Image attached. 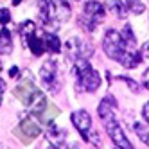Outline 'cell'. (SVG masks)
I'll list each match as a JSON object with an SVG mask.
<instances>
[{
    "label": "cell",
    "instance_id": "1",
    "mask_svg": "<svg viewBox=\"0 0 149 149\" xmlns=\"http://www.w3.org/2000/svg\"><path fill=\"white\" fill-rule=\"evenodd\" d=\"M15 97L20 99V101L24 102V106H27V108L31 111H34V113H41V111L45 110V106H47L45 95L34 86L31 79L24 81L20 86L15 88Z\"/></svg>",
    "mask_w": 149,
    "mask_h": 149
},
{
    "label": "cell",
    "instance_id": "2",
    "mask_svg": "<svg viewBox=\"0 0 149 149\" xmlns=\"http://www.w3.org/2000/svg\"><path fill=\"white\" fill-rule=\"evenodd\" d=\"M72 72L77 77V81L81 83V86L86 92H95L101 86V76L99 72H95L86 58H74V65H72Z\"/></svg>",
    "mask_w": 149,
    "mask_h": 149
},
{
    "label": "cell",
    "instance_id": "3",
    "mask_svg": "<svg viewBox=\"0 0 149 149\" xmlns=\"http://www.w3.org/2000/svg\"><path fill=\"white\" fill-rule=\"evenodd\" d=\"M130 47H136V45H126L122 36L117 33V31H113V29L106 31L104 40H102V49H104V52H106L108 58L119 61L120 56L126 52V49H130Z\"/></svg>",
    "mask_w": 149,
    "mask_h": 149
},
{
    "label": "cell",
    "instance_id": "4",
    "mask_svg": "<svg viewBox=\"0 0 149 149\" xmlns=\"http://www.w3.org/2000/svg\"><path fill=\"white\" fill-rule=\"evenodd\" d=\"M67 50H68V56L74 59V58H90L93 54V47L90 41L83 40L79 36H74L67 41Z\"/></svg>",
    "mask_w": 149,
    "mask_h": 149
},
{
    "label": "cell",
    "instance_id": "5",
    "mask_svg": "<svg viewBox=\"0 0 149 149\" xmlns=\"http://www.w3.org/2000/svg\"><path fill=\"white\" fill-rule=\"evenodd\" d=\"M106 131H108L110 138H111V142L117 146V147H122V149H131V142L127 140V136L124 135L122 131V127L119 126V122H117L115 119L111 120H106Z\"/></svg>",
    "mask_w": 149,
    "mask_h": 149
},
{
    "label": "cell",
    "instance_id": "6",
    "mask_svg": "<svg viewBox=\"0 0 149 149\" xmlns=\"http://www.w3.org/2000/svg\"><path fill=\"white\" fill-rule=\"evenodd\" d=\"M49 11H50V22L52 20H56V22H67L72 15L70 4L67 0H50Z\"/></svg>",
    "mask_w": 149,
    "mask_h": 149
},
{
    "label": "cell",
    "instance_id": "7",
    "mask_svg": "<svg viewBox=\"0 0 149 149\" xmlns=\"http://www.w3.org/2000/svg\"><path fill=\"white\" fill-rule=\"evenodd\" d=\"M16 133L20 135V138H22L24 142H31L33 138L40 136L41 127H40V124H38L34 119L27 117V119H24L22 122H20V126L16 127Z\"/></svg>",
    "mask_w": 149,
    "mask_h": 149
},
{
    "label": "cell",
    "instance_id": "8",
    "mask_svg": "<svg viewBox=\"0 0 149 149\" xmlns=\"http://www.w3.org/2000/svg\"><path fill=\"white\" fill-rule=\"evenodd\" d=\"M70 119H72V124L76 126V130L86 138V135L90 133V127H92V119H90V113L88 111H84V110H77V111H74L70 115Z\"/></svg>",
    "mask_w": 149,
    "mask_h": 149
},
{
    "label": "cell",
    "instance_id": "9",
    "mask_svg": "<svg viewBox=\"0 0 149 149\" xmlns=\"http://www.w3.org/2000/svg\"><path fill=\"white\" fill-rule=\"evenodd\" d=\"M104 13H106V9L102 4L99 2H95V0H90V2L84 4V11H83V16H86L88 20H92L93 24H102V20H104Z\"/></svg>",
    "mask_w": 149,
    "mask_h": 149
},
{
    "label": "cell",
    "instance_id": "10",
    "mask_svg": "<svg viewBox=\"0 0 149 149\" xmlns=\"http://www.w3.org/2000/svg\"><path fill=\"white\" fill-rule=\"evenodd\" d=\"M115 106H117V102H115V99L111 97V95H106V97L99 102L97 111H99V117L104 122L115 119Z\"/></svg>",
    "mask_w": 149,
    "mask_h": 149
},
{
    "label": "cell",
    "instance_id": "11",
    "mask_svg": "<svg viewBox=\"0 0 149 149\" xmlns=\"http://www.w3.org/2000/svg\"><path fill=\"white\" fill-rule=\"evenodd\" d=\"M40 76H41V79H43V83L47 86H52V81H54L56 76H58V63L54 59H47L43 65H41Z\"/></svg>",
    "mask_w": 149,
    "mask_h": 149
},
{
    "label": "cell",
    "instance_id": "12",
    "mask_svg": "<svg viewBox=\"0 0 149 149\" xmlns=\"http://www.w3.org/2000/svg\"><path fill=\"white\" fill-rule=\"evenodd\" d=\"M140 61H142V54H140V50H136V47L126 49V52L119 59V63H122V67H126V68H135Z\"/></svg>",
    "mask_w": 149,
    "mask_h": 149
},
{
    "label": "cell",
    "instance_id": "13",
    "mask_svg": "<svg viewBox=\"0 0 149 149\" xmlns=\"http://www.w3.org/2000/svg\"><path fill=\"white\" fill-rule=\"evenodd\" d=\"M24 45L33 50L34 56H41V54L47 50V47H45V43H43V38L36 36V33H33V34H29L27 38H24Z\"/></svg>",
    "mask_w": 149,
    "mask_h": 149
},
{
    "label": "cell",
    "instance_id": "14",
    "mask_svg": "<svg viewBox=\"0 0 149 149\" xmlns=\"http://www.w3.org/2000/svg\"><path fill=\"white\" fill-rule=\"evenodd\" d=\"M104 9H108V11L117 18H126L127 16V6L122 4L120 0H106Z\"/></svg>",
    "mask_w": 149,
    "mask_h": 149
},
{
    "label": "cell",
    "instance_id": "15",
    "mask_svg": "<svg viewBox=\"0 0 149 149\" xmlns=\"http://www.w3.org/2000/svg\"><path fill=\"white\" fill-rule=\"evenodd\" d=\"M11 50H13V36L6 27H2L0 29V54H9Z\"/></svg>",
    "mask_w": 149,
    "mask_h": 149
},
{
    "label": "cell",
    "instance_id": "16",
    "mask_svg": "<svg viewBox=\"0 0 149 149\" xmlns=\"http://www.w3.org/2000/svg\"><path fill=\"white\" fill-rule=\"evenodd\" d=\"M41 38H43V43H45V47H47L49 52H56V54H58V52L61 50V41H59V38L56 34L43 33V34H41Z\"/></svg>",
    "mask_w": 149,
    "mask_h": 149
},
{
    "label": "cell",
    "instance_id": "17",
    "mask_svg": "<svg viewBox=\"0 0 149 149\" xmlns=\"http://www.w3.org/2000/svg\"><path fill=\"white\" fill-rule=\"evenodd\" d=\"M58 113H59V110H56V106H45V110L41 111V113H38V115L41 117V120H43V122L50 124L52 119H54Z\"/></svg>",
    "mask_w": 149,
    "mask_h": 149
},
{
    "label": "cell",
    "instance_id": "18",
    "mask_svg": "<svg viewBox=\"0 0 149 149\" xmlns=\"http://www.w3.org/2000/svg\"><path fill=\"white\" fill-rule=\"evenodd\" d=\"M38 7H40V16L43 18L45 24H50V11H49V2L47 0H38Z\"/></svg>",
    "mask_w": 149,
    "mask_h": 149
},
{
    "label": "cell",
    "instance_id": "19",
    "mask_svg": "<svg viewBox=\"0 0 149 149\" xmlns=\"http://www.w3.org/2000/svg\"><path fill=\"white\" fill-rule=\"evenodd\" d=\"M146 6L140 2V0H127V11H131L135 15H142Z\"/></svg>",
    "mask_w": 149,
    "mask_h": 149
},
{
    "label": "cell",
    "instance_id": "20",
    "mask_svg": "<svg viewBox=\"0 0 149 149\" xmlns=\"http://www.w3.org/2000/svg\"><path fill=\"white\" fill-rule=\"evenodd\" d=\"M33 33H36V25H34V22L27 20V22L20 27V36H22V40H24V38H27L29 34H33Z\"/></svg>",
    "mask_w": 149,
    "mask_h": 149
},
{
    "label": "cell",
    "instance_id": "21",
    "mask_svg": "<svg viewBox=\"0 0 149 149\" xmlns=\"http://www.w3.org/2000/svg\"><path fill=\"white\" fill-rule=\"evenodd\" d=\"M11 22V13H9V9L2 7L0 9V25H7Z\"/></svg>",
    "mask_w": 149,
    "mask_h": 149
},
{
    "label": "cell",
    "instance_id": "22",
    "mask_svg": "<svg viewBox=\"0 0 149 149\" xmlns=\"http://www.w3.org/2000/svg\"><path fill=\"white\" fill-rule=\"evenodd\" d=\"M119 79H120V81H124V83H126V84H127V86H130L133 92H138V84H136L135 81H131V77H124V76H122V77H119Z\"/></svg>",
    "mask_w": 149,
    "mask_h": 149
},
{
    "label": "cell",
    "instance_id": "23",
    "mask_svg": "<svg viewBox=\"0 0 149 149\" xmlns=\"http://www.w3.org/2000/svg\"><path fill=\"white\" fill-rule=\"evenodd\" d=\"M136 131L140 133V138H142V142H146V144L149 146V131H144V130H140L138 126H136Z\"/></svg>",
    "mask_w": 149,
    "mask_h": 149
},
{
    "label": "cell",
    "instance_id": "24",
    "mask_svg": "<svg viewBox=\"0 0 149 149\" xmlns=\"http://www.w3.org/2000/svg\"><path fill=\"white\" fill-rule=\"evenodd\" d=\"M140 54H142V58H144V59H147V61H149V41H146V43L142 45Z\"/></svg>",
    "mask_w": 149,
    "mask_h": 149
},
{
    "label": "cell",
    "instance_id": "25",
    "mask_svg": "<svg viewBox=\"0 0 149 149\" xmlns=\"http://www.w3.org/2000/svg\"><path fill=\"white\" fill-rule=\"evenodd\" d=\"M142 117H144V120L149 124V102L144 104V108H142Z\"/></svg>",
    "mask_w": 149,
    "mask_h": 149
},
{
    "label": "cell",
    "instance_id": "26",
    "mask_svg": "<svg viewBox=\"0 0 149 149\" xmlns=\"http://www.w3.org/2000/svg\"><path fill=\"white\" fill-rule=\"evenodd\" d=\"M142 84H144V86L149 90V68H147V70L142 74Z\"/></svg>",
    "mask_w": 149,
    "mask_h": 149
},
{
    "label": "cell",
    "instance_id": "27",
    "mask_svg": "<svg viewBox=\"0 0 149 149\" xmlns=\"http://www.w3.org/2000/svg\"><path fill=\"white\" fill-rule=\"evenodd\" d=\"M9 76H11V77H16V76H18V68H16V67H13L11 70H9Z\"/></svg>",
    "mask_w": 149,
    "mask_h": 149
},
{
    "label": "cell",
    "instance_id": "28",
    "mask_svg": "<svg viewBox=\"0 0 149 149\" xmlns=\"http://www.w3.org/2000/svg\"><path fill=\"white\" fill-rule=\"evenodd\" d=\"M4 90H6V81L0 77V93H4Z\"/></svg>",
    "mask_w": 149,
    "mask_h": 149
},
{
    "label": "cell",
    "instance_id": "29",
    "mask_svg": "<svg viewBox=\"0 0 149 149\" xmlns=\"http://www.w3.org/2000/svg\"><path fill=\"white\" fill-rule=\"evenodd\" d=\"M20 2H22V0H13V6H18Z\"/></svg>",
    "mask_w": 149,
    "mask_h": 149
},
{
    "label": "cell",
    "instance_id": "30",
    "mask_svg": "<svg viewBox=\"0 0 149 149\" xmlns=\"http://www.w3.org/2000/svg\"><path fill=\"white\" fill-rule=\"evenodd\" d=\"M0 70H2V63H0Z\"/></svg>",
    "mask_w": 149,
    "mask_h": 149
}]
</instances>
